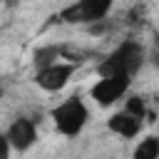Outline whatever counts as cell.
I'll use <instances>...</instances> for the list:
<instances>
[{"mask_svg":"<svg viewBox=\"0 0 159 159\" xmlns=\"http://www.w3.org/2000/svg\"><path fill=\"white\" fill-rule=\"evenodd\" d=\"M10 142H7V137L5 134H0V159H10Z\"/></svg>","mask_w":159,"mask_h":159,"instance_id":"8fae6325","label":"cell"},{"mask_svg":"<svg viewBox=\"0 0 159 159\" xmlns=\"http://www.w3.org/2000/svg\"><path fill=\"white\" fill-rule=\"evenodd\" d=\"M0 99H2V89H0Z\"/></svg>","mask_w":159,"mask_h":159,"instance_id":"4fadbf2b","label":"cell"},{"mask_svg":"<svg viewBox=\"0 0 159 159\" xmlns=\"http://www.w3.org/2000/svg\"><path fill=\"white\" fill-rule=\"evenodd\" d=\"M52 119H55V127H57L60 134L75 137L84 129V124L89 119V109L80 97H70L52 109Z\"/></svg>","mask_w":159,"mask_h":159,"instance_id":"7a4b0ae2","label":"cell"},{"mask_svg":"<svg viewBox=\"0 0 159 159\" xmlns=\"http://www.w3.org/2000/svg\"><path fill=\"white\" fill-rule=\"evenodd\" d=\"M60 52L62 50H57V47H42V50H37L35 52V67L42 70V67L55 65V60H60Z\"/></svg>","mask_w":159,"mask_h":159,"instance_id":"9c48e42d","label":"cell"},{"mask_svg":"<svg viewBox=\"0 0 159 159\" xmlns=\"http://www.w3.org/2000/svg\"><path fill=\"white\" fill-rule=\"evenodd\" d=\"M144 62V50L139 42H122L102 65H99V77H107V75H127L132 77Z\"/></svg>","mask_w":159,"mask_h":159,"instance_id":"6da1fadb","label":"cell"},{"mask_svg":"<svg viewBox=\"0 0 159 159\" xmlns=\"http://www.w3.org/2000/svg\"><path fill=\"white\" fill-rule=\"evenodd\" d=\"M134 159H159V139L157 137L142 139L134 149Z\"/></svg>","mask_w":159,"mask_h":159,"instance_id":"ba28073f","label":"cell"},{"mask_svg":"<svg viewBox=\"0 0 159 159\" xmlns=\"http://www.w3.org/2000/svg\"><path fill=\"white\" fill-rule=\"evenodd\" d=\"M124 112H129V114H134V117L142 119V117H144V102H142L139 97H132V99L127 102V109H124Z\"/></svg>","mask_w":159,"mask_h":159,"instance_id":"30bf717a","label":"cell"},{"mask_svg":"<svg viewBox=\"0 0 159 159\" xmlns=\"http://www.w3.org/2000/svg\"><path fill=\"white\" fill-rule=\"evenodd\" d=\"M109 10H112V0H77L70 7H65L60 17L70 25H84V22H97L107 17Z\"/></svg>","mask_w":159,"mask_h":159,"instance_id":"3957f363","label":"cell"},{"mask_svg":"<svg viewBox=\"0 0 159 159\" xmlns=\"http://www.w3.org/2000/svg\"><path fill=\"white\" fill-rule=\"evenodd\" d=\"M5 137H7V142H10L12 149L27 152V149L35 144V139H37V129H35V124H32L27 117H17V119L10 124V129H7Z\"/></svg>","mask_w":159,"mask_h":159,"instance_id":"8992f818","label":"cell"},{"mask_svg":"<svg viewBox=\"0 0 159 159\" xmlns=\"http://www.w3.org/2000/svg\"><path fill=\"white\" fill-rule=\"evenodd\" d=\"M72 72H75V65H67V62H55V65H50V67L37 70L35 82H37V87H42L45 92H57V89H62V87L70 82Z\"/></svg>","mask_w":159,"mask_h":159,"instance_id":"5b68a950","label":"cell"},{"mask_svg":"<svg viewBox=\"0 0 159 159\" xmlns=\"http://www.w3.org/2000/svg\"><path fill=\"white\" fill-rule=\"evenodd\" d=\"M152 60H154V65H159V35L154 37V50H152Z\"/></svg>","mask_w":159,"mask_h":159,"instance_id":"7c38bea8","label":"cell"},{"mask_svg":"<svg viewBox=\"0 0 159 159\" xmlns=\"http://www.w3.org/2000/svg\"><path fill=\"white\" fill-rule=\"evenodd\" d=\"M129 82H132V77H127V75H107L92 87V99L102 107H109L127 92Z\"/></svg>","mask_w":159,"mask_h":159,"instance_id":"277c9868","label":"cell"},{"mask_svg":"<svg viewBox=\"0 0 159 159\" xmlns=\"http://www.w3.org/2000/svg\"><path fill=\"white\" fill-rule=\"evenodd\" d=\"M109 129L114 132V134H122V137H137L139 134V129H142V119L139 117H134V114H129V112H122V114H114L112 119H109Z\"/></svg>","mask_w":159,"mask_h":159,"instance_id":"52a82bcc","label":"cell"}]
</instances>
